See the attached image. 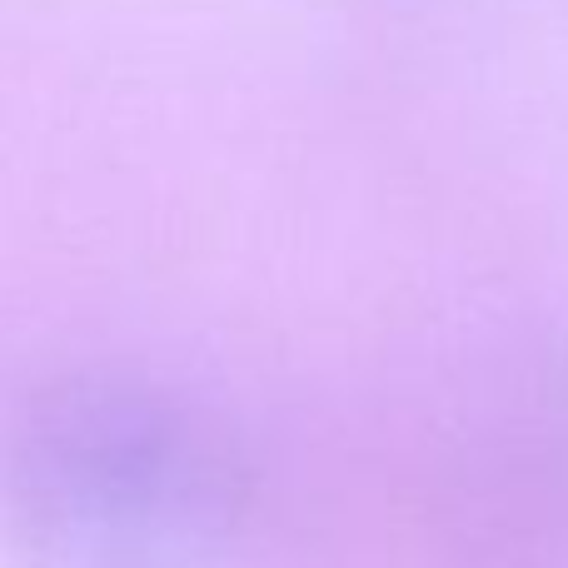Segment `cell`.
Here are the masks:
<instances>
[{
  "mask_svg": "<svg viewBox=\"0 0 568 568\" xmlns=\"http://www.w3.org/2000/svg\"><path fill=\"white\" fill-rule=\"evenodd\" d=\"M6 499L36 568H210L245 494L225 439L165 389L75 379L20 419Z\"/></svg>",
  "mask_w": 568,
  "mask_h": 568,
  "instance_id": "obj_1",
  "label": "cell"
}]
</instances>
